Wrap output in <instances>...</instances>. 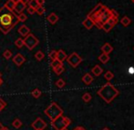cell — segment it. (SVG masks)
I'll list each match as a JSON object with an SVG mask.
<instances>
[{"label":"cell","instance_id":"cell-17","mask_svg":"<svg viewBox=\"0 0 134 130\" xmlns=\"http://www.w3.org/2000/svg\"><path fill=\"white\" fill-rule=\"evenodd\" d=\"M103 7V5H102V4H101V3L98 4V5L95 7V8H94L93 10H91L90 13H88V16H87V17H91V16H94V15H95L96 13L99 12V11L100 10L101 7Z\"/></svg>","mask_w":134,"mask_h":130},{"label":"cell","instance_id":"cell-49","mask_svg":"<svg viewBox=\"0 0 134 130\" xmlns=\"http://www.w3.org/2000/svg\"><path fill=\"white\" fill-rule=\"evenodd\" d=\"M3 130H10V129H8L7 127H4V129Z\"/></svg>","mask_w":134,"mask_h":130},{"label":"cell","instance_id":"cell-52","mask_svg":"<svg viewBox=\"0 0 134 130\" xmlns=\"http://www.w3.org/2000/svg\"><path fill=\"white\" fill-rule=\"evenodd\" d=\"M131 1H132V2H133V3H134V0H131Z\"/></svg>","mask_w":134,"mask_h":130},{"label":"cell","instance_id":"cell-14","mask_svg":"<svg viewBox=\"0 0 134 130\" xmlns=\"http://www.w3.org/2000/svg\"><path fill=\"white\" fill-rule=\"evenodd\" d=\"M47 19H48V21L49 22L51 25H55V24L58 21L59 17H58V15H57L56 13H51V14H49V16H48Z\"/></svg>","mask_w":134,"mask_h":130},{"label":"cell","instance_id":"cell-4","mask_svg":"<svg viewBox=\"0 0 134 130\" xmlns=\"http://www.w3.org/2000/svg\"><path fill=\"white\" fill-rule=\"evenodd\" d=\"M24 40V46H26L29 50L34 49V48L39 44V40L33 35V34L29 33L27 36H26Z\"/></svg>","mask_w":134,"mask_h":130},{"label":"cell","instance_id":"cell-38","mask_svg":"<svg viewBox=\"0 0 134 130\" xmlns=\"http://www.w3.org/2000/svg\"><path fill=\"white\" fill-rule=\"evenodd\" d=\"M7 107V103L5 102V101L3 100V99L0 98V111L3 110L5 107Z\"/></svg>","mask_w":134,"mask_h":130},{"label":"cell","instance_id":"cell-35","mask_svg":"<svg viewBox=\"0 0 134 130\" xmlns=\"http://www.w3.org/2000/svg\"><path fill=\"white\" fill-rule=\"evenodd\" d=\"M104 78H105L106 80L109 81V80H111V79L114 78V75H113V73L111 72V71H107V72L105 73V75H104Z\"/></svg>","mask_w":134,"mask_h":130},{"label":"cell","instance_id":"cell-30","mask_svg":"<svg viewBox=\"0 0 134 130\" xmlns=\"http://www.w3.org/2000/svg\"><path fill=\"white\" fill-rule=\"evenodd\" d=\"M41 91L39 89H37V88H36V89H34L33 91L31 92V95L33 96L34 97H35V98H38L39 97H40L41 96Z\"/></svg>","mask_w":134,"mask_h":130},{"label":"cell","instance_id":"cell-46","mask_svg":"<svg viewBox=\"0 0 134 130\" xmlns=\"http://www.w3.org/2000/svg\"><path fill=\"white\" fill-rule=\"evenodd\" d=\"M2 84H3V80H2V78H0V86H1Z\"/></svg>","mask_w":134,"mask_h":130},{"label":"cell","instance_id":"cell-45","mask_svg":"<svg viewBox=\"0 0 134 130\" xmlns=\"http://www.w3.org/2000/svg\"><path fill=\"white\" fill-rule=\"evenodd\" d=\"M4 127H4V126L2 125L1 123H0V130H3V129H4Z\"/></svg>","mask_w":134,"mask_h":130},{"label":"cell","instance_id":"cell-19","mask_svg":"<svg viewBox=\"0 0 134 130\" xmlns=\"http://www.w3.org/2000/svg\"><path fill=\"white\" fill-rule=\"evenodd\" d=\"M94 79L93 78H92L91 76H90V74H86V75H84L83 76V78H82V81H83V83H85L86 85H90V84H91L92 83V81H93Z\"/></svg>","mask_w":134,"mask_h":130},{"label":"cell","instance_id":"cell-18","mask_svg":"<svg viewBox=\"0 0 134 130\" xmlns=\"http://www.w3.org/2000/svg\"><path fill=\"white\" fill-rule=\"evenodd\" d=\"M91 71H92V73H93V74L95 75L96 76H99L101 74H102L103 69L101 68V67H99V65H96L95 67H94L93 68L91 69Z\"/></svg>","mask_w":134,"mask_h":130},{"label":"cell","instance_id":"cell-10","mask_svg":"<svg viewBox=\"0 0 134 130\" xmlns=\"http://www.w3.org/2000/svg\"><path fill=\"white\" fill-rule=\"evenodd\" d=\"M111 16V13H110V9L107 8L106 10L104 11V12L101 14V16H100V21L102 22V23H105V22H107L108 20H109V18Z\"/></svg>","mask_w":134,"mask_h":130},{"label":"cell","instance_id":"cell-9","mask_svg":"<svg viewBox=\"0 0 134 130\" xmlns=\"http://www.w3.org/2000/svg\"><path fill=\"white\" fill-rule=\"evenodd\" d=\"M26 7H27V5H25V4L22 3L21 1H19V2H18V3H16V5H15L14 12H16V14L18 15V14H20V13L24 12Z\"/></svg>","mask_w":134,"mask_h":130},{"label":"cell","instance_id":"cell-20","mask_svg":"<svg viewBox=\"0 0 134 130\" xmlns=\"http://www.w3.org/2000/svg\"><path fill=\"white\" fill-rule=\"evenodd\" d=\"M99 61H100L101 63L106 64L107 62L109 60V55L105 54V53H102V54L99 56Z\"/></svg>","mask_w":134,"mask_h":130},{"label":"cell","instance_id":"cell-44","mask_svg":"<svg viewBox=\"0 0 134 130\" xmlns=\"http://www.w3.org/2000/svg\"><path fill=\"white\" fill-rule=\"evenodd\" d=\"M20 1H21L22 3L25 4V5H27V3H28V1H29V0H20Z\"/></svg>","mask_w":134,"mask_h":130},{"label":"cell","instance_id":"cell-37","mask_svg":"<svg viewBox=\"0 0 134 130\" xmlns=\"http://www.w3.org/2000/svg\"><path fill=\"white\" fill-rule=\"evenodd\" d=\"M48 57L50 58L51 60H54L57 58V51L56 50H51L48 54Z\"/></svg>","mask_w":134,"mask_h":130},{"label":"cell","instance_id":"cell-21","mask_svg":"<svg viewBox=\"0 0 134 130\" xmlns=\"http://www.w3.org/2000/svg\"><path fill=\"white\" fill-rule=\"evenodd\" d=\"M63 65V63L62 62H60L58 59H54V60H51V64H50V66H51V67L52 68H56V67H60V66H62Z\"/></svg>","mask_w":134,"mask_h":130},{"label":"cell","instance_id":"cell-47","mask_svg":"<svg viewBox=\"0 0 134 130\" xmlns=\"http://www.w3.org/2000/svg\"><path fill=\"white\" fill-rule=\"evenodd\" d=\"M13 1H14V2H15V3H18V2H19V1H20V0H13Z\"/></svg>","mask_w":134,"mask_h":130},{"label":"cell","instance_id":"cell-13","mask_svg":"<svg viewBox=\"0 0 134 130\" xmlns=\"http://www.w3.org/2000/svg\"><path fill=\"white\" fill-rule=\"evenodd\" d=\"M67 57H68L67 54H66L64 50L60 49V50H58V51H57V59H58L60 62L63 63V62L67 59Z\"/></svg>","mask_w":134,"mask_h":130},{"label":"cell","instance_id":"cell-34","mask_svg":"<svg viewBox=\"0 0 134 130\" xmlns=\"http://www.w3.org/2000/svg\"><path fill=\"white\" fill-rule=\"evenodd\" d=\"M101 28H102L103 30H104L105 32H109L111 30V28H112V26L109 25L108 22H105V23H103L102 26H101Z\"/></svg>","mask_w":134,"mask_h":130},{"label":"cell","instance_id":"cell-29","mask_svg":"<svg viewBox=\"0 0 134 130\" xmlns=\"http://www.w3.org/2000/svg\"><path fill=\"white\" fill-rule=\"evenodd\" d=\"M64 70H65V68H64L63 65L60 66V67H56V68L53 69V71H54L55 73H56V75H61L62 73L64 72Z\"/></svg>","mask_w":134,"mask_h":130},{"label":"cell","instance_id":"cell-28","mask_svg":"<svg viewBox=\"0 0 134 130\" xmlns=\"http://www.w3.org/2000/svg\"><path fill=\"white\" fill-rule=\"evenodd\" d=\"M82 100L84 101L85 103H88L91 100V95H90V93H85L84 95L82 96Z\"/></svg>","mask_w":134,"mask_h":130},{"label":"cell","instance_id":"cell-42","mask_svg":"<svg viewBox=\"0 0 134 130\" xmlns=\"http://www.w3.org/2000/svg\"><path fill=\"white\" fill-rule=\"evenodd\" d=\"M37 4H38V5H44L45 4V0H37Z\"/></svg>","mask_w":134,"mask_h":130},{"label":"cell","instance_id":"cell-26","mask_svg":"<svg viewBox=\"0 0 134 130\" xmlns=\"http://www.w3.org/2000/svg\"><path fill=\"white\" fill-rule=\"evenodd\" d=\"M45 12H46V9L43 5H38V7L36 9V13H37V15H39V16L44 15Z\"/></svg>","mask_w":134,"mask_h":130},{"label":"cell","instance_id":"cell-5","mask_svg":"<svg viewBox=\"0 0 134 130\" xmlns=\"http://www.w3.org/2000/svg\"><path fill=\"white\" fill-rule=\"evenodd\" d=\"M66 60H67L68 63H69L72 67H74V68L78 67L81 62H82V58H81V56H80V55L77 54L76 52L72 53L70 56H68Z\"/></svg>","mask_w":134,"mask_h":130},{"label":"cell","instance_id":"cell-48","mask_svg":"<svg viewBox=\"0 0 134 130\" xmlns=\"http://www.w3.org/2000/svg\"><path fill=\"white\" fill-rule=\"evenodd\" d=\"M61 130H69V129H68L67 127H63V128H62Z\"/></svg>","mask_w":134,"mask_h":130},{"label":"cell","instance_id":"cell-2","mask_svg":"<svg viewBox=\"0 0 134 130\" xmlns=\"http://www.w3.org/2000/svg\"><path fill=\"white\" fill-rule=\"evenodd\" d=\"M98 95L103 99L108 104L111 102L117 96L119 95V90L114 87L113 85L110 83H107L98 91Z\"/></svg>","mask_w":134,"mask_h":130},{"label":"cell","instance_id":"cell-7","mask_svg":"<svg viewBox=\"0 0 134 130\" xmlns=\"http://www.w3.org/2000/svg\"><path fill=\"white\" fill-rule=\"evenodd\" d=\"M32 127L35 130H44L47 127L46 122H44L40 117H37L35 121L32 123Z\"/></svg>","mask_w":134,"mask_h":130},{"label":"cell","instance_id":"cell-1","mask_svg":"<svg viewBox=\"0 0 134 130\" xmlns=\"http://www.w3.org/2000/svg\"><path fill=\"white\" fill-rule=\"evenodd\" d=\"M16 16L18 15L14 11L13 12L7 11L0 16V30L2 33L7 35L18 23V20L16 19Z\"/></svg>","mask_w":134,"mask_h":130},{"label":"cell","instance_id":"cell-22","mask_svg":"<svg viewBox=\"0 0 134 130\" xmlns=\"http://www.w3.org/2000/svg\"><path fill=\"white\" fill-rule=\"evenodd\" d=\"M16 19L18 20V22H22L23 23V22H25L27 19V16L26 14H24V12H22L16 16Z\"/></svg>","mask_w":134,"mask_h":130},{"label":"cell","instance_id":"cell-36","mask_svg":"<svg viewBox=\"0 0 134 130\" xmlns=\"http://www.w3.org/2000/svg\"><path fill=\"white\" fill-rule=\"evenodd\" d=\"M3 56L5 58V59H9V58L12 57V52L8 49L5 50V52L3 53Z\"/></svg>","mask_w":134,"mask_h":130},{"label":"cell","instance_id":"cell-12","mask_svg":"<svg viewBox=\"0 0 134 130\" xmlns=\"http://www.w3.org/2000/svg\"><path fill=\"white\" fill-rule=\"evenodd\" d=\"M18 33H19L22 37H26V36H27L28 34L30 33V29L27 26L23 24V25H21L19 26V28H18Z\"/></svg>","mask_w":134,"mask_h":130},{"label":"cell","instance_id":"cell-39","mask_svg":"<svg viewBox=\"0 0 134 130\" xmlns=\"http://www.w3.org/2000/svg\"><path fill=\"white\" fill-rule=\"evenodd\" d=\"M63 119H64V123H65L66 127H68V126H69L71 124V120L69 119V117H66V116H64Z\"/></svg>","mask_w":134,"mask_h":130},{"label":"cell","instance_id":"cell-43","mask_svg":"<svg viewBox=\"0 0 134 130\" xmlns=\"http://www.w3.org/2000/svg\"><path fill=\"white\" fill-rule=\"evenodd\" d=\"M73 130H86L84 128V127H75Z\"/></svg>","mask_w":134,"mask_h":130},{"label":"cell","instance_id":"cell-32","mask_svg":"<svg viewBox=\"0 0 134 130\" xmlns=\"http://www.w3.org/2000/svg\"><path fill=\"white\" fill-rule=\"evenodd\" d=\"M65 85H66L65 81L61 78L57 80V82H56V86H57V87H58V88H63L64 86H65Z\"/></svg>","mask_w":134,"mask_h":130},{"label":"cell","instance_id":"cell-40","mask_svg":"<svg viewBox=\"0 0 134 130\" xmlns=\"http://www.w3.org/2000/svg\"><path fill=\"white\" fill-rule=\"evenodd\" d=\"M27 10V13L29 15H34L36 13V9L33 8V7H28Z\"/></svg>","mask_w":134,"mask_h":130},{"label":"cell","instance_id":"cell-15","mask_svg":"<svg viewBox=\"0 0 134 130\" xmlns=\"http://www.w3.org/2000/svg\"><path fill=\"white\" fill-rule=\"evenodd\" d=\"M112 50H113L112 46H111L110 44H109V43H106V44H104L101 46V51L107 55L110 54V53L112 52Z\"/></svg>","mask_w":134,"mask_h":130},{"label":"cell","instance_id":"cell-11","mask_svg":"<svg viewBox=\"0 0 134 130\" xmlns=\"http://www.w3.org/2000/svg\"><path fill=\"white\" fill-rule=\"evenodd\" d=\"M15 5H16V3H15L13 0H7L5 3V5H4V8H5V10L9 11V12H13V11H14Z\"/></svg>","mask_w":134,"mask_h":130},{"label":"cell","instance_id":"cell-3","mask_svg":"<svg viewBox=\"0 0 134 130\" xmlns=\"http://www.w3.org/2000/svg\"><path fill=\"white\" fill-rule=\"evenodd\" d=\"M44 113L52 121V120L56 119V118L58 117L59 116H62V115H63V110L60 108V107H58V105H57V103L52 102L51 104L48 105V108L45 109Z\"/></svg>","mask_w":134,"mask_h":130},{"label":"cell","instance_id":"cell-8","mask_svg":"<svg viewBox=\"0 0 134 130\" xmlns=\"http://www.w3.org/2000/svg\"><path fill=\"white\" fill-rule=\"evenodd\" d=\"M13 62H14V64H16V66H18V67H20V66L23 65V63H25L26 61V58L24 56H22L21 54H16V56H14V57L12 58Z\"/></svg>","mask_w":134,"mask_h":130},{"label":"cell","instance_id":"cell-51","mask_svg":"<svg viewBox=\"0 0 134 130\" xmlns=\"http://www.w3.org/2000/svg\"><path fill=\"white\" fill-rule=\"evenodd\" d=\"M1 76H2V74H1V73H0V78H1Z\"/></svg>","mask_w":134,"mask_h":130},{"label":"cell","instance_id":"cell-23","mask_svg":"<svg viewBox=\"0 0 134 130\" xmlns=\"http://www.w3.org/2000/svg\"><path fill=\"white\" fill-rule=\"evenodd\" d=\"M131 19H130L129 17H128L127 16H123V17L121 18V20H120V23L122 24L124 26H128L131 24Z\"/></svg>","mask_w":134,"mask_h":130},{"label":"cell","instance_id":"cell-50","mask_svg":"<svg viewBox=\"0 0 134 130\" xmlns=\"http://www.w3.org/2000/svg\"><path fill=\"white\" fill-rule=\"evenodd\" d=\"M102 130H109V128H108V127H105V128H103Z\"/></svg>","mask_w":134,"mask_h":130},{"label":"cell","instance_id":"cell-31","mask_svg":"<svg viewBox=\"0 0 134 130\" xmlns=\"http://www.w3.org/2000/svg\"><path fill=\"white\" fill-rule=\"evenodd\" d=\"M15 45H16V48H23V46H24V40L19 37V38H18L16 40V42H15Z\"/></svg>","mask_w":134,"mask_h":130},{"label":"cell","instance_id":"cell-24","mask_svg":"<svg viewBox=\"0 0 134 130\" xmlns=\"http://www.w3.org/2000/svg\"><path fill=\"white\" fill-rule=\"evenodd\" d=\"M118 21H119V20H118V18H117V17H113V16H110L107 22L113 27L114 26H116V24L118 23Z\"/></svg>","mask_w":134,"mask_h":130},{"label":"cell","instance_id":"cell-25","mask_svg":"<svg viewBox=\"0 0 134 130\" xmlns=\"http://www.w3.org/2000/svg\"><path fill=\"white\" fill-rule=\"evenodd\" d=\"M44 57H45V55L42 51H37L35 54V58L37 60V61H41Z\"/></svg>","mask_w":134,"mask_h":130},{"label":"cell","instance_id":"cell-33","mask_svg":"<svg viewBox=\"0 0 134 130\" xmlns=\"http://www.w3.org/2000/svg\"><path fill=\"white\" fill-rule=\"evenodd\" d=\"M12 126L15 127V128H19V127H21V126H22V122L20 121L19 119H15L14 121H13V123H12Z\"/></svg>","mask_w":134,"mask_h":130},{"label":"cell","instance_id":"cell-41","mask_svg":"<svg viewBox=\"0 0 134 130\" xmlns=\"http://www.w3.org/2000/svg\"><path fill=\"white\" fill-rule=\"evenodd\" d=\"M110 13H111V16H113V17H117V18L119 17V14L116 10H114V9H110Z\"/></svg>","mask_w":134,"mask_h":130},{"label":"cell","instance_id":"cell-16","mask_svg":"<svg viewBox=\"0 0 134 130\" xmlns=\"http://www.w3.org/2000/svg\"><path fill=\"white\" fill-rule=\"evenodd\" d=\"M83 26H85V27L87 28V29H91L92 27H93L94 26V21L92 19H90V18H88V17H87L86 19L83 21Z\"/></svg>","mask_w":134,"mask_h":130},{"label":"cell","instance_id":"cell-6","mask_svg":"<svg viewBox=\"0 0 134 130\" xmlns=\"http://www.w3.org/2000/svg\"><path fill=\"white\" fill-rule=\"evenodd\" d=\"M63 117H64L63 116H59L58 117H57L56 119H54L51 121V126L56 130H61L63 127H67L65 125V123H64Z\"/></svg>","mask_w":134,"mask_h":130},{"label":"cell","instance_id":"cell-27","mask_svg":"<svg viewBox=\"0 0 134 130\" xmlns=\"http://www.w3.org/2000/svg\"><path fill=\"white\" fill-rule=\"evenodd\" d=\"M27 5L29 7H33V8H35V9H37V7H38V4H37V0H29Z\"/></svg>","mask_w":134,"mask_h":130}]
</instances>
